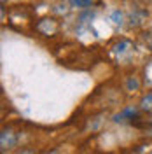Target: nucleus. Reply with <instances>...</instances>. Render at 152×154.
<instances>
[{"label":"nucleus","instance_id":"f03ea898","mask_svg":"<svg viewBox=\"0 0 152 154\" xmlns=\"http://www.w3.org/2000/svg\"><path fill=\"white\" fill-rule=\"evenodd\" d=\"M0 145H2V151L12 149L16 145V133H12L11 130H4L2 137H0Z\"/></svg>","mask_w":152,"mask_h":154},{"label":"nucleus","instance_id":"7ed1b4c3","mask_svg":"<svg viewBox=\"0 0 152 154\" xmlns=\"http://www.w3.org/2000/svg\"><path fill=\"white\" fill-rule=\"evenodd\" d=\"M140 109H142L143 112H152V91H149V93L142 98Z\"/></svg>","mask_w":152,"mask_h":154},{"label":"nucleus","instance_id":"20e7f679","mask_svg":"<svg viewBox=\"0 0 152 154\" xmlns=\"http://www.w3.org/2000/svg\"><path fill=\"white\" fill-rule=\"evenodd\" d=\"M68 4H72V7H77V9H86V7H91V0H67Z\"/></svg>","mask_w":152,"mask_h":154},{"label":"nucleus","instance_id":"423d86ee","mask_svg":"<svg viewBox=\"0 0 152 154\" xmlns=\"http://www.w3.org/2000/svg\"><path fill=\"white\" fill-rule=\"evenodd\" d=\"M138 86H140V84H138V81H136V79H129V82H128V88H129V89H138Z\"/></svg>","mask_w":152,"mask_h":154},{"label":"nucleus","instance_id":"f257e3e1","mask_svg":"<svg viewBox=\"0 0 152 154\" xmlns=\"http://www.w3.org/2000/svg\"><path fill=\"white\" fill-rule=\"evenodd\" d=\"M35 28H37L38 33H42V35L49 37V35H53V33H56L58 32V23L54 21V19H42V21H38L37 23Z\"/></svg>","mask_w":152,"mask_h":154},{"label":"nucleus","instance_id":"0eeeda50","mask_svg":"<svg viewBox=\"0 0 152 154\" xmlns=\"http://www.w3.org/2000/svg\"><path fill=\"white\" fill-rule=\"evenodd\" d=\"M150 135H152V133H150Z\"/></svg>","mask_w":152,"mask_h":154},{"label":"nucleus","instance_id":"39448f33","mask_svg":"<svg viewBox=\"0 0 152 154\" xmlns=\"http://www.w3.org/2000/svg\"><path fill=\"white\" fill-rule=\"evenodd\" d=\"M135 114H136V112H135V109H126L123 114H119L117 117H115V121H123V117H131V119H133Z\"/></svg>","mask_w":152,"mask_h":154}]
</instances>
